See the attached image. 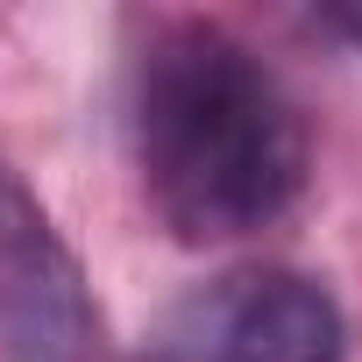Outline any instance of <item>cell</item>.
Returning a JSON list of instances; mask_svg holds the SVG:
<instances>
[{"label":"cell","mask_w":362,"mask_h":362,"mask_svg":"<svg viewBox=\"0 0 362 362\" xmlns=\"http://www.w3.org/2000/svg\"><path fill=\"white\" fill-rule=\"evenodd\" d=\"M128 142L149 214L192 249L277 228L313 163L298 100L221 22H163L142 43Z\"/></svg>","instance_id":"1"},{"label":"cell","mask_w":362,"mask_h":362,"mask_svg":"<svg viewBox=\"0 0 362 362\" xmlns=\"http://www.w3.org/2000/svg\"><path fill=\"white\" fill-rule=\"evenodd\" d=\"M341 348L334 291L298 270H228L156 327V362H341Z\"/></svg>","instance_id":"2"},{"label":"cell","mask_w":362,"mask_h":362,"mask_svg":"<svg viewBox=\"0 0 362 362\" xmlns=\"http://www.w3.org/2000/svg\"><path fill=\"white\" fill-rule=\"evenodd\" d=\"M0 362H100L86 270L15 163H0Z\"/></svg>","instance_id":"3"}]
</instances>
